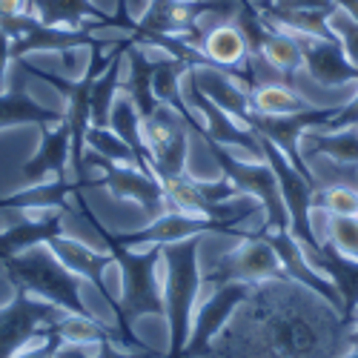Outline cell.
Here are the masks:
<instances>
[{"mask_svg": "<svg viewBox=\"0 0 358 358\" xmlns=\"http://www.w3.org/2000/svg\"><path fill=\"white\" fill-rule=\"evenodd\" d=\"M78 198H83V195H78ZM89 218H95V215H89ZM98 238L106 244V250L112 252V258L117 264V270H121V298H117V301H121V321L115 324V330L121 333V344L129 350L152 352L149 344H143V338L135 336V321H141L143 315H161L164 318V313H166L164 289L158 281L164 252L158 244L155 247H124V244L112 241L106 232H98Z\"/></svg>", "mask_w": 358, "mask_h": 358, "instance_id": "1", "label": "cell"}, {"mask_svg": "<svg viewBox=\"0 0 358 358\" xmlns=\"http://www.w3.org/2000/svg\"><path fill=\"white\" fill-rule=\"evenodd\" d=\"M201 238H184V241H172L161 244L164 252V318H166V330H169V347L164 358H181L184 347L189 341L192 330V318H195V301L201 295L203 273L198 266L201 258Z\"/></svg>", "mask_w": 358, "mask_h": 358, "instance_id": "2", "label": "cell"}, {"mask_svg": "<svg viewBox=\"0 0 358 358\" xmlns=\"http://www.w3.org/2000/svg\"><path fill=\"white\" fill-rule=\"evenodd\" d=\"M132 35L121 38V41H115L109 46H115L109 55L103 52V46H92L89 49V66L80 78H66V75H55V72H46V69H38L26 61V57H20L17 61V69H23V75H32V78H41L43 83L55 86L57 92L64 95L66 101V124L72 129V172H75V181L86 184L89 189L98 187L95 181H89V175H86V164H83V155H86V129L92 127V83L95 78L115 61V55L117 49H121L124 43H129Z\"/></svg>", "mask_w": 358, "mask_h": 358, "instance_id": "3", "label": "cell"}, {"mask_svg": "<svg viewBox=\"0 0 358 358\" xmlns=\"http://www.w3.org/2000/svg\"><path fill=\"white\" fill-rule=\"evenodd\" d=\"M0 270L6 273V281L12 287H23L26 292L43 298V301H49L55 307H61L69 315L95 318V313L89 310L80 298L83 278H78L72 270H66L46 244L32 247L17 258H9L6 264H0Z\"/></svg>", "mask_w": 358, "mask_h": 358, "instance_id": "4", "label": "cell"}, {"mask_svg": "<svg viewBox=\"0 0 358 358\" xmlns=\"http://www.w3.org/2000/svg\"><path fill=\"white\" fill-rule=\"evenodd\" d=\"M0 29L12 38V61L32 55V52H52L61 57L66 78L78 72V46H109V41L95 38L89 29H66V26H46L32 12H20L12 17H0ZM115 43V41H112Z\"/></svg>", "mask_w": 358, "mask_h": 358, "instance_id": "5", "label": "cell"}, {"mask_svg": "<svg viewBox=\"0 0 358 358\" xmlns=\"http://www.w3.org/2000/svg\"><path fill=\"white\" fill-rule=\"evenodd\" d=\"M206 149H210L213 161L218 164L221 175L227 181H232L238 187L241 195H250V198H258L261 206H264V224L261 229L270 232V229H289V215H287V206H284V198H281V189H278V178L273 172V166L266 164V158L261 161H238L227 152V146L203 138Z\"/></svg>", "mask_w": 358, "mask_h": 358, "instance_id": "6", "label": "cell"}, {"mask_svg": "<svg viewBox=\"0 0 358 358\" xmlns=\"http://www.w3.org/2000/svg\"><path fill=\"white\" fill-rule=\"evenodd\" d=\"M238 9V0H149L146 9L138 15V32L132 35L135 43L143 32L149 35H169L184 38L189 46H201L203 32L198 20L203 15H232Z\"/></svg>", "mask_w": 358, "mask_h": 358, "instance_id": "7", "label": "cell"}, {"mask_svg": "<svg viewBox=\"0 0 358 358\" xmlns=\"http://www.w3.org/2000/svg\"><path fill=\"white\" fill-rule=\"evenodd\" d=\"M235 250H229L227 255H221L210 270L203 273V287H218L224 281H247V284H264V281H289L284 264L278 258V252L273 250V244L266 241L264 235L250 232L247 238H238Z\"/></svg>", "mask_w": 358, "mask_h": 358, "instance_id": "8", "label": "cell"}, {"mask_svg": "<svg viewBox=\"0 0 358 358\" xmlns=\"http://www.w3.org/2000/svg\"><path fill=\"white\" fill-rule=\"evenodd\" d=\"M83 164L101 169V178H95L98 187H106L109 195L121 201H135L149 221H155L158 215H164V210H169L164 181L155 178L152 172L132 166V164H117L101 152H92V149H86Z\"/></svg>", "mask_w": 358, "mask_h": 358, "instance_id": "9", "label": "cell"}, {"mask_svg": "<svg viewBox=\"0 0 358 358\" xmlns=\"http://www.w3.org/2000/svg\"><path fill=\"white\" fill-rule=\"evenodd\" d=\"M258 141H261V149H264L266 164L273 166V172H275V178H278V189H281V198H284V206H287L292 235L304 244L307 252L318 250L321 241H318V235L313 232V195H315L318 184L310 181L304 172H298V169L289 164V158L281 152V149H278L273 141H266V138H261V135H258Z\"/></svg>", "mask_w": 358, "mask_h": 358, "instance_id": "10", "label": "cell"}, {"mask_svg": "<svg viewBox=\"0 0 358 358\" xmlns=\"http://www.w3.org/2000/svg\"><path fill=\"white\" fill-rule=\"evenodd\" d=\"M341 106H310L304 112H295V115H258L255 109L250 112V117L244 121V127H250L255 135L273 141L281 152L289 158V164L304 172L310 181H315V175L307 166V158L301 152V141L310 129H321L333 121L338 115Z\"/></svg>", "mask_w": 358, "mask_h": 358, "instance_id": "11", "label": "cell"}, {"mask_svg": "<svg viewBox=\"0 0 358 358\" xmlns=\"http://www.w3.org/2000/svg\"><path fill=\"white\" fill-rule=\"evenodd\" d=\"M12 298L0 307V358H15L26 344L41 338L55 321L66 313L43 298L26 292L23 287H12Z\"/></svg>", "mask_w": 358, "mask_h": 358, "instance_id": "12", "label": "cell"}, {"mask_svg": "<svg viewBox=\"0 0 358 358\" xmlns=\"http://www.w3.org/2000/svg\"><path fill=\"white\" fill-rule=\"evenodd\" d=\"M189 124L172 106L158 103V109L143 117V146L149 164L155 169V178L184 175L187 172V155H189Z\"/></svg>", "mask_w": 358, "mask_h": 358, "instance_id": "13", "label": "cell"}, {"mask_svg": "<svg viewBox=\"0 0 358 358\" xmlns=\"http://www.w3.org/2000/svg\"><path fill=\"white\" fill-rule=\"evenodd\" d=\"M252 295H255V284H247V281H224V284L213 287V295L195 310L189 341H187L181 358H201L210 352L213 338L227 327L232 313L244 301H250Z\"/></svg>", "mask_w": 358, "mask_h": 358, "instance_id": "14", "label": "cell"}, {"mask_svg": "<svg viewBox=\"0 0 358 358\" xmlns=\"http://www.w3.org/2000/svg\"><path fill=\"white\" fill-rule=\"evenodd\" d=\"M187 103L201 112L198 115V121L189 124L192 135L198 138H210L221 146H238V149H244V152L255 155V161L264 158V149H261V141L258 135L244 127V124H238L232 115H227L221 106H215L210 98L203 95V89L198 86V80L192 78V72H187Z\"/></svg>", "mask_w": 358, "mask_h": 358, "instance_id": "15", "label": "cell"}, {"mask_svg": "<svg viewBox=\"0 0 358 358\" xmlns=\"http://www.w3.org/2000/svg\"><path fill=\"white\" fill-rule=\"evenodd\" d=\"M46 247L57 255V261H61L66 270H72L78 278H83L89 287H92L103 301L112 307L115 313V324L121 321V304H117V298H112L109 287H106V270L115 264L112 252H101V250H92L89 244L78 241V238H69V235H55L52 241H46Z\"/></svg>", "mask_w": 358, "mask_h": 358, "instance_id": "16", "label": "cell"}, {"mask_svg": "<svg viewBox=\"0 0 358 358\" xmlns=\"http://www.w3.org/2000/svg\"><path fill=\"white\" fill-rule=\"evenodd\" d=\"M287 32V29H284ZM301 49L307 75L321 86H347L358 83V66L347 57L338 38H313V35H295L289 32Z\"/></svg>", "mask_w": 358, "mask_h": 358, "instance_id": "17", "label": "cell"}, {"mask_svg": "<svg viewBox=\"0 0 358 358\" xmlns=\"http://www.w3.org/2000/svg\"><path fill=\"white\" fill-rule=\"evenodd\" d=\"M69 164H72V129L64 117L61 124L41 129V143L35 149V155L20 166V178L26 184H41L49 175L64 178Z\"/></svg>", "mask_w": 358, "mask_h": 358, "instance_id": "18", "label": "cell"}, {"mask_svg": "<svg viewBox=\"0 0 358 358\" xmlns=\"http://www.w3.org/2000/svg\"><path fill=\"white\" fill-rule=\"evenodd\" d=\"M64 215H66V210H46L35 218L20 213L17 221H12L6 229H0V264H6L9 258H17L32 247H41V244L52 241L55 235H61Z\"/></svg>", "mask_w": 358, "mask_h": 358, "instance_id": "19", "label": "cell"}, {"mask_svg": "<svg viewBox=\"0 0 358 358\" xmlns=\"http://www.w3.org/2000/svg\"><path fill=\"white\" fill-rule=\"evenodd\" d=\"M307 258L315 270L324 273L333 281V287L338 289V295H341V327H350L355 318V310H358V261L341 255L327 241H321L318 250L307 252Z\"/></svg>", "mask_w": 358, "mask_h": 358, "instance_id": "20", "label": "cell"}, {"mask_svg": "<svg viewBox=\"0 0 358 358\" xmlns=\"http://www.w3.org/2000/svg\"><path fill=\"white\" fill-rule=\"evenodd\" d=\"M66 117V109L57 106H43L38 103L23 80H17L9 92H0V129H12V127H35L49 129L55 124H61Z\"/></svg>", "mask_w": 358, "mask_h": 358, "instance_id": "21", "label": "cell"}, {"mask_svg": "<svg viewBox=\"0 0 358 358\" xmlns=\"http://www.w3.org/2000/svg\"><path fill=\"white\" fill-rule=\"evenodd\" d=\"M89 189L86 184L80 181H69V178H52V181H41V184H26L23 189L17 192H9L0 198V213L6 210H15V213H29V210H72V206H66L69 195H78Z\"/></svg>", "mask_w": 358, "mask_h": 358, "instance_id": "22", "label": "cell"}, {"mask_svg": "<svg viewBox=\"0 0 358 358\" xmlns=\"http://www.w3.org/2000/svg\"><path fill=\"white\" fill-rule=\"evenodd\" d=\"M127 66H129V75H127V80H121V92H127L135 101L141 117H149L158 109V98L152 92V78H155L158 57H149L143 46L129 43L127 46Z\"/></svg>", "mask_w": 358, "mask_h": 358, "instance_id": "23", "label": "cell"}, {"mask_svg": "<svg viewBox=\"0 0 358 358\" xmlns=\"http://www.w3.org/2000/svg\"><path fill=\"white\" fill-rule=\"evenodd\" d=\"M109 129L117 135V138H124L135 152L138 158L152 169V164H149V155H146V146H143V117L135 106V101L127 95V92H117V98L112 101V109H109ZM155 175V169H152Z\"/></svg>", "mask_w": 358, "mask_h": 358, "instance_id": "24", "label": "cell"}, {"mask_svg": "<svg viewBox=\"0 0 358 358\" xmlns=\"http://www.w3.org/2000/svg\"><path fill=\"white\" fill-rule=\"evenodd\" d=\"M304 141H310V146L304 149V158L330 155V158L338 161V164L358 166V127L336 129V132L310 129V135H304Z\"/></svg>", "mask_w": 358, "mask_h": 358, "instance_id": "25", "label": "cell"}, {"mask_svg": "<svg viewBox=\"0 0 358 358\" xmlns=\"http://www.w3.org/2000/svg\"><path fill=\"white\" fill-rule=\"evenodd\" d=\"M55 333L61 336L64 347H86V344H101V341H117L121 344V333L112 330L109 324L98 318H83V315H64L55 321Z\"/></svg>", "mask_w": 358, "mask_h": 358, "instance_id": "26", "label": "cell"}, {"mask_svg": "<svg viewBox=\"0 0 358 358\" xmlns=\"http://www.w3.org/2000/svg\"><path fill=\"white\" fill-rule=\"evenodd\" d=\"M252 109L258 115H295L310 109V103L289 83H258L252 89Z\"/></svg>", "mask_w": 358, "mask_h": 358, "instance_id": "27", "label": "cell"}, {"mask_svg": "<svg viewBox=\"0 0 358 358\" xmlns=\"http://www.w3.org/2000/svg\"><path fill=\"white\" fill-rule=\"evenodd\" d=\"M86 149H92V152H101V155H106V158H112V161H117V164H132V166H141V169H146V172H152V169H149V166L138 158L135 149H132L124 138H117L109 127H89V129H86Z\"/></svg>", "mask_w": 358, "mask_h": 358, "instance_id": "28", "label": "cell"}, {"mask_svg": "<svg viewBox=\"0 0 358 358\" xmlns=\"http://www.w3.org/2000/svg\"><path fill=\"white\" fill-rule=\"evenodd\" d=\"M327 244L358 261V215H327Z\"/></svg>", "mask_w": 358, "mask_h": 358, "instance_id": "29", "label": "cell"}, {"mask_svg": "<svg viewBox=\"0 0 358 358\" xmlns=\"http://www.w3.org/2000/svg\"><path fill=\"white\" fill-rule=\"evenodd\" d=\"M313 206H321L327 215H358V189L355 187L315 189Z\"/></svg>", "mask_w": 358, "mask_h": 358, "instance_id": "30", "label": "cell"}, {"mask_svg": "<svg viewBox=\"0 0 358 358\" xmlns=\"http://www.w3.org/2000/svg\"><path fill=\"white\" fill-rule=\"evenodd\" d=\"M330 26H333L336 38L341 41V46H344L347 57H350V61L358 66V23H355L344 9H336V12H333V17H330Z\"/></svg>", "mask_w": 358, "mask_h": 358, "instance_id": "31", "label": "cell"}, {"mask_svg": "<svg viewBox=\"0 0 358 358\" xmlns=\"http://www.w3.org/2000/svg\"><path fill=\"white\" fill-rule=\"evenodd\" d=\"M115 344H117V341H101L95 358H161V352H155V350L138 355V352H121ZM55 358H92V355H89L83 347H61V350L55 352Z\"/></svg>", "mask_w": 358, "mask_h": 358, "instance_id": "32", "label": "cell"}, {"mask_svg": "<svg viewBox=\"0 0 358 358\" xmlns=\"http://www.w3.org/2000/svg\"><path fill=\"white\" fill-rule=\"evenodd\" d=\"M278 9H292V12H336V0H264Z\"/></svg>", "mask_w": 358, "mask_h": 358, "instance_id": "33", "label": "cell"}, {"mask_svg": "<svg viewBox=\"0 0 358 358\" xmlns=\"http://www.w3.org/2000/svg\"><path fill=\"white\" fill-rule=\"evenodd\" d=\"M350 127H358V92L347 103H341L338 115L327 127H321V129L324 132H336V129H350Z\"/></svg>", "mask_w": 358, "mask_h": 358, "instance_id": "34", "label": "cell"}, {"mask_svg": "<svg viewBox=\"0 0 358 358\" xmlns=\"http://www.w3.org/2000/svg\"><path fill=\"white\" fill-rule=\"evenodd\" d=\"M9 64H12V38L3 32V29H0V92H3Z\"/></svg>", "mask_w": 358, "mask_h": 358, "instance_id": "35", "label": "cell"}, {"mask_svg": "<svg viewBox=\"0 0 358 358\" xmlns=\"http://www.w3.org/2000/svg\"><path fill=\"white\" fill-rule=\"evenodd\" d=\"M336 6L344 9V12L358 23V0H336Z\"/></svg>", "mask_w": 358, "mask_h": 358, "instance_id": "36", "label": "cell"}, {"mask_svg": "<svg viewBox=\"0 0 358 358\" xmlns=\"http://www.w3.org/2000/svg\"><path fill=\"white\" fill-rule=\"evenodd\" d=\"M347 330H350V333H347L350 347H352V350H358V310H355V318H352V324L347 327Z\"/></svg>", "mask_w": 358, "mask_h": 358, "instance_id": "37", "label": "cell"}, {"mask_svg": "<svg viewBox=\"0 0 358 358\" xmlns=\"http://www.w3.org/2000/svg\"><path fill=\"white\" fill-rule=\"evenodd\" d=\"M146 3H149V0H129V6H143L146 9Z\"/></svg>", "mask_w": 358, "mask_h": 358, "instance_id": "38", "label": "cell"}, {"mask_svg": "<svg viewBox=\"0 0 358 358\" xmlns=\"http://www.w3.org/2000/svg\"><path fill=\"white\" fill-rule=\"evenodd\" d=\"M344 358H358V350H352L350 355H344Z\"/></svg>", "mask_w": 358, "mask_h": 358, "instance_id": "39", "label": "cell"}]
</instances>
